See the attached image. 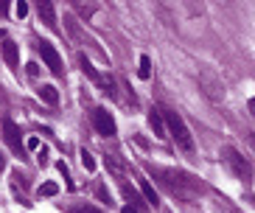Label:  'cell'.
<instances>
[{"instance_id": "cell-1", "label": "cell", "mask_w": 255, "mask_h": 213, "mask_svg": "<svg viewBox=\"0 0 255 213\" xmlns=\"http://www.w3.org/2000/svg\"><path fill=\"white\" fill-rule=\"evenodd\" d=\"M163 121H165V129L168 135L174 137V143L185 149V152H194V135L188 132L185 121L180 118V112H174V109H163Z\"/></svg>"}, {"instance_id": "cell-11", "label": "cell", "mask_w": 255, "mask_h": 213, "mask_svg": "<svg viewBox=\"0 0 255 213\" xmlns=\"http://www.w3.org/2000/svg\"><path fill=\"white\" fill-rule=\"evenodd\" d=\"M65 25H68V31H70V37H73V39H79V42H87V45H93V42H90V37L84 34V31H82V25L76 23V20H73L70 14L65 17Z\"/></svg>"}, {"instance_id": "cell-19", "label": "cell", "mask_w": 255, "mask_h": 213, "mask_svg": "<svg viewBox=\"0 0 255 213\" xmlns=\"http://www.w3.org/2000/svg\"><path fill=\"white\" fill-rule=\"evenodd\" d=\"M37 163H39V166H45V163H48V146H42V149L37 152Z\"/></svg>"}, {"instance_id": "cell-10", "label": "cell", "mask_w": 255, "mask_h": 213, "mask_svg": "<svg viewBox=\"0 0 255 213\" xmlns=\"http://www.w3.org/2000/svg\"><path fill=\"white\" fill-rule=\"evenodd\" d=\"M3 59H6L8 68H20V51H17V45L11 42V39L3 42Z\"/></svg>"}, {"instance_id": "cell-22", "label": "cell", "mask_w": 255, "mask_h": 213, "mask_svg": "<svg viewBox=\"0 0 255 213\" xmlns=\"http://www.w3.org/2000/svg\"><path fill=\"white\" fill-rule=\"evenodd\" d=\"M76 213H101V211H98V208H93V205H84V208H79Z\"/></svg>"}, {"instance_id": "cell-14", "label": "cell", "mask_w": 255, "mask_h": 213, "mask_svg": "<svg viewBox=\"0 0 255 213\" xmlns=\"http://www.w3.org/2000/svg\"><path fill=\"white\" fill-rule=\"evenodd\" d=\"M137 185H140V194L146 197V202H151V205H157V202H160V197H157V191L151 188V183H149V180H143V177H140V183H137Z\"/></svg>"}, {"instance_id": "cell-12", "label": "cell", "mask_w": 255, "mask_h": 213, "mask_svg": "<svg viewBox=\"0 0 255 213\" xmlns=\"http://www.w3.org/2000/svg\"><path fill=\"white\" fill-rule=\"evenodd\" d=\"M37 93H39V99L45 101V104H59V93H56L53 84H42Z\"/></svg>"}, {"instance_id": "cell-25", "label": "cell", "mask_w": 255, "mask_h": 213, "mask_svg": "<svg viewBox=\"0 0 255 213\" xmlns=\"http://www.w3.org/2000/svg\"><path fill=\"white\" fill-rule=\"evenodd\" d=\"M3 168H6V157H3V154H0V171H3Z\"/></svg>"}, {"instance_id": "cell-9", "label": "cell", "mask_w": 255, "mask_h": 213, "mask_svg": "<svg viewBox=\"0 0 255 213\" xmlns=\"http://www.w3.org/2000/svg\"><path fill=\"white\" fill-rule=\"evenodd\" d=\"M70 6H73V11L79 17H84V20H90L93 14L98 11V6H96V0H68Z\"/></svg>"}, {"instance_id": "cell-8", "label": "cell", "mask_w": 255, "mask_h": 213, "mask_svg": "<svg viewBox=\"0 0 255 213\" xmlns=\"http://www.w3.org/2000/svg\"><path fill=\"white\" fill-rule=\"evenodd\" d=\"M37 14H39V20H42L48 28L56 31V11H53L51 0H37Z\"/></svg>"}, {"instance_id": "cell-23", "label": "cell", "mask_w": 255, "mask_h": 213, "mask_svg": "<svg viewBox=\"0 0 255 213\" xmlns=\"http://www.w3.org/2000/svg\"><path fill=\"white\" fill-rule=\"evenodd\" d=\"M8 14V0H0V17Z\"/></svg>"}, {"instance_id": "cell-2", "label": "cell", "mask_w": 255, "mask_h": 213, "mask_svg": "<svg viewBox=\"0 0 255 213\" xmlns=\"http://www.w3.org/2000/svg\"><path fill=\"white\" fill-rule=\"evenodd\" d=\"M222 157H225V163L230 166V171L239 177V180H250V177H253V166H250V160L244 157L241 152H236L233 146H225V149H222Z\"/></svg>"}, {"instance_id": "cell-6", "label": "cell", "mask_w": 255, "mask_h": 213, "mask_svg": "<svg viewBox=\"0 0 255 213\" xmlns=\"http://www.w3.org/2000/svg\"><path fill=\"white\" fill-rule=\"evenodd\" d=\"M93 126H96L98 135H104V137H113L115 132H118V126H115V118L107 112L104 106H96V109H93Z\"/></svg>"}, {"instance_id": "cell-16", "label": "cell", "mask_w": 255, "mask_h": 213, "mask_svg": "<svg viewBox=\"0 0 255 213\" xmlns=\"http://www.w3.org/2000/svg\"><path fill=\"white\" fill-rule=\"evenodd\" d=\"M137 76H140V79H149V76H151V59H149V56H140V68H137Z\"/></svg>"}, {"instance_id": "cell-13", "label": "cell", "mask_w": 255, "mask_h": 213, "mask_svg": "<svg viewBox=\"0 0 255 213\" xmlns=\"http://www.w3.org/2000/svg\"><path fill=\"white\" fill-rule=\"evenodd\" d=\"M149 126L154 129V135H157V137H165V123H163V118H160L157 109H151V112H149Z\"/></svg>"}, {"instance_id": "cell-7", "label": "cell", "mask_w": 255, "mask_h": 213, "mask_svg": "<svg viewBox=\"0 0 255 213\" xmlns=\"http://www.w3.org/2000/svg\"><path fill=\"white\" fill-rule=\"evenodd\" d=\"M3 140L8 143V149L11 152H23V137H20V129H17L14 121H3Z\"/></svg>"}, {"instance_id": "cell-21", "label": "cell", "mask_w": 255, "mask_h": 213, "mask_svg": "<svg viewBox=\"0 0 255 213\" xmlns=\"http://www.w3.org/2000/svg\"><path fill=\"white\" fill-rule=\"evenodd\" d=\"M28 14V3L25 0H17V17H25Z\"/></svg>"}, {"instance_id": "cell-17", "label": "cell", "mask_w": 255, "mask_h": 213, "mask_svg": "<svg viewBox=\"0 0 255 213\" xmlns=\"http://www.w3.org/2000/svg\"><path fill=\"white\" fill-rule=\"evenodd\" d=\"M56 194H59V185L56 183H45L39 188V197H56Z\"/></svg>"}, {"instance_id": "cell-15", "label": "cell", "mask_w": 255, "mask_h": 213, "mask_svg": "<svg viewBox=\"0 0 255 213\" xmlns=\"http://www.w3.org/2000/svg\"><path fill=\"white\" fill-rule=\"evenodd\" d=\"M79 65H82V70H84V76H87V79H93V82L98 84V79H101V76H98V70L93 68L90 62H87V56H79Z\"/></svg>"}, {"instance_id": "cell-4", "label": "cell", "mask_w": 255, "mask_h": 213, "mask_svg": "<svg viewBox=\"0 0 255 213\" xmlns=\"http://www.w3.org/2000/svg\"><path fill=\"white\" fill-rule=\"evenodd\" d=\"M160 177H165L163 183L168 185L171 191H182V188H191V191H196V188H199V183H196L194 177L182 174V171H171V168H163V171H160Z\"/></svg>"}, {"instance_id": "cell-24", "label": "cell", "mask_w": 255, "mask_h": 213, "mask_svg": "<svg viewBox=\"0 0 255 213\" xmlns=\"http://www.w3.org/2000/svg\"><path fill=\"white\" fill-rule=\"evenodd\" d=\"M124 213H137V208L135 205H127V208H124Z\"/></svg>"}, {"instance_id": "cell-5", "label": "cell", "mask_w": 255, "mask_h": 213, "mask_svg": "<svg viewBox=\"0 0 255 213\" xmlns=\"http://www.w3.org/2000/svg\"><path fill=\"white\" fill-rule=\"evenodd\" d=\"M39 53H42V62L48 65V70H51L53 76H65V65H62V56L59 51L51 45V42H37Z\"/></svg>"}, {"instance_id": "cell-3", "label": "cell", "mask_w": 255, "mask_h": 213, "mask_svg": "<svg viewBox=\"0 0 255 213\" xmlns=\"http://www.w3.org/2000/svg\"><path fill=\"white\" fill-rule=\"evenodd\" d=\"M199 87L205 90V96H208L210 101H222L225 99V84H222V79H219L210 68H205L202 73H199Z\"/></svg>"}, {"instance_id": "cell-18", "label": "cell", "mask_w": 255, "mask_h": 213, "mask_svg": "<svg viewBox=\"0 0 255 213\" xmlns=\"http://www.w3.org/2000/svg\"><path fill=\"white\" fill-rule=\"evenodd\" d=\"M82 166L87 168V171H96V160H93V154L87 152V149H82Z\"/></svg>"}, {"instance_id": "cell-20", "label": "cell", "mask_w": 255, "mask_h": 213, "mask_svg": "<svg viewBox=\"0 0 255 213\" xmlns=\"http://www.w3.org/2000/svg\"><path fill=\"white\" fill-rule=\"evenodd\" d=\"M56 168H59V174L65 177V180H68V185H70V171H68V166H65V160H59V163H56Z\"/></svg>"}]
</instances>
